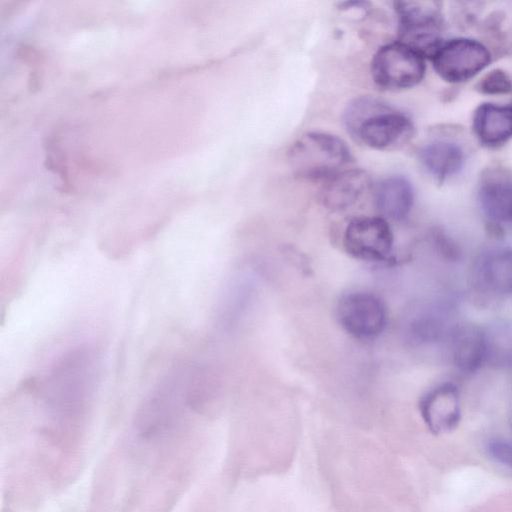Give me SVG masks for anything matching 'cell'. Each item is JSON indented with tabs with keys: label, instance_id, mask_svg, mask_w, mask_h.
Listing matches in <instances>:
<instances>
[{
	"label": "cell",
	"instance_id": "1",
	"mask_svg": "<svg viewBox=\"0 0 512 512\" xmlns=\"http://www.w3.org/2000/svg\"><path fill=\"white\" fill-rule=\"evenodd\" d=\"M343 123L352 137L375 150H394L413 135L411 120L384 102L370 96L354 99L343 114Z\"/></svg>",
	"mask_w": 512,
	"mask_h": 512
},
{
	"label": "cell",
	"instance_id": "2",
	"mask_svg": "<svg viewBox=\"0 0 512 512\" xmlns=\"http://www.w3.org/2000/svg\"><path fill=\"white\" fill-rule=\"evenodd\" d=\"M288 160L301 178L329 179L350 162L351 152L345 141L335 135L308 132L291 146Z\"/></svg>",
	"mask_w": 512,
	"mask_h": 512
},
{
	"label": "cell",
	"instance_id": "3",
	"mask_svg": "<svg viewBox=\"0 0 512 512\" xmlns=\"http://www.w3.org/2000/svg\"><path fill=\"white\" fill-rule=\"evenodd\" d=\"M434 2H395L399 42L422 57L432 55L441 46V16Z\"/></svg>",
	"mask_w": 512,
	"mask_h": 512
},
{
	"label": "cell",
	"instance_id": "4",
	"mask_svg": "<svg viewBox=\"0 0 512 512\" xmlns=\"http://www.w3.org/2000/svg\"><path fill=\"white\" fill-rule=\"evenodd\" d=\"M424 73L423 57L399 41L379 48L371 62L374 82L387 90L411 88L422 80Z\"/></svg>",
	"mask_w": 512,
	"mask_h": 512
},
{
	"label": "cell",
	"instance_id": "5",
	"mask_svg": "<svg viewBox=\"0 0 512 512\" xmlns=\"http://www.w3.org/2000/svg\"><path fill=\"white\" fill-rule=\"evenodd\" d=\"M336 314L341 327L357 339H374L387 325L385 304L370 292L357 291L345 294L338 301Z\"/></svg>",
	"mask_w": 512,
	"mask_h": 512
},
{
	"label": "cell",
	"instance_id": "6",
	"mask_svg": "<svg viewBox=\"0 0 512 512\" xmlns=\"http://www.w3.org/2000/svg\"><path fill=\"white\" fill-rule=\"evenodd\" d=\"M342 242L345 251L353 258L384 262L392 253L394 236L382 216H361L348 223Z\"/></svg>",
	"mask_w": 512,
	"mask_h": 512
},
{
	"label": "cell",
	"instance_id": "7",
	"mask_svg": "<svg viewBox=\"0 0 512 512\" xmlns=\"http://www.w3.org/2000/svg\"><path fill=\"white\" fill-rule=\"evenodd\" d=\"M431 59L435 71L442 79L457 83L483 70L490 63L491 56L482 43L468 38H456L441 44Z\"/></svg>",
	"mask_w": 512,
	"mask_h": 512
},
{
	"label": "cell",
	"instance_id": "8",
	"mask_svg": "<svg viewBox=\"0 0 512 512\" xmlns=\"http://www.w3.org/2000/svg\"><path fill=\"white\" fill-rule=\"evenodd\" d=\"M419 408L423 421L432 433L453 431L461 419L458 387L451 382L435 386L422 397Z\"/></svg>",
	"mask_w": 512,
	"mask_h": 512
},
{
	"label": "cell",
	"instance_id": "9",
	"mask_svg": "<svg viewBox=\"0 0 512 512\" xmlns=\"http://www.w3.org/2000/svg\"><path fill=\"white\" fill-rule=\"evenodd\" d=\"M473 278L476 287L489 296H512V247H493L477 259Z\"/></svg>",
	"mask_w": 512,
	"mask_h": 512
},
{
	"label": "cell",
	"instance_id": "10",
	"mask_svg": "<svg viewBox=\"0 0 512 512\" xmlns=\"http://www.w3.org/2000/svg\"><path fill=\"white\" fill-rule=\"evenodd\" d=\"M370 186L371 179L364 170H342L328 179L320 199L327 209L345 210L355 204Z\"/></svg>",
	"mask_w": 512,
	"mask_h": 512
},
{
	"label": "cell",
	"instance_id": "11",
	"mask_svg": "<svg viewBox=\"0 0 512 512\" xmlns=\"http://www.w3.org/2000/svg\"><path fill=\"white\" fill-rule=\"evenodd\" d=\"M451 354L460 371H477L487 362L486 331L471 324L455 328L451 334Z\"/></svg>",
	"mask_w": 512,
	"mask_h": 512
},
{
	"label": "cell",
	"instance_id": "12",
	"mask_svg": "<svg viewBox=\"0 0 512 512\" xmlns=\"http://www.w3.org/2000/svg\"><path fill=\"white\" fill-rule=\"evenodd\" d=\"M375 204L383 218L394 221L405 219L413 206V188L402 176L381 180L374 190Z\"/></svg>",
	"mask_w": 512,
	"mask_h": 512
},
{
	"label": "cell",
	"instance_id": "13",
	"mask_svg": "<svg viewBox=\"0 0 512 512\" xmlns=\"http://www.w3.org/2000/svg\"><path fill=\"white\" fill-rule=\"evenodd\" d=\"M479 203L485 216L496 223H512V180L492 174L482 180Z\"/></svg>",
	"mask_w": 512,
	"mask_h": 512
},
{
	"label": "cell",
	"instance_id": "14",
	"mask_svg": "<svg viewBox=\"0 0 512 512\" xmlns=\"http://www.w3.org/2000/svg\"><path fill=\"white\" fill-rule=\"evenodd\" d=\"M473 129L482 144L496 146L512 136V108L484 103L473 116Z\"/></svg>",
	"mask_w": 512,
	"mask_h": 512
},
{
	"label": "cell",
	"instance_id": "15",
	"mask_svg": "<svg viewBox=\"0 0 512 512\" xmlns=\"http://www.w3.org/2000/svg\"><path fill=\"white\" fill-rule=\"evenodd\" d=\"M419 160L430 175L442 180L461 169L464 157L458 145L447 141H433L420 149Z\"/></svg>",
	"mask_w": 512,
	"mask_h": 512
},
{
	"label": "cell",
	"instance_id": "16",
	"mask_svg": "<svg viewBox=\"0 0 512 512\" xmlns=\"http://www.w3.org/2000/svg\"><path fill=\"white\" fill-rule=\"evenodd\" d=\"M476 88L483 94H507L512 91V79L505 71L494 69L481 78Z\"/></svg>",
	"mask_w": 512,
	"mask_h": 512
},
{
	"label": "cell",
	"instance_id": "17",
	"mask_svg": "<svg viewBox=\"0 0 512 512\" xmlns=\"http://www.w3.org/2000/svg\"><path fill=\"white\" fill-rule=\"evenodd\" d=\"M486 451L495 462L512 469V442L505 439H491L486 444Z\"/></svg>",
	"mask_w": 512,
	"mask_h": 512
}]
</instances>
